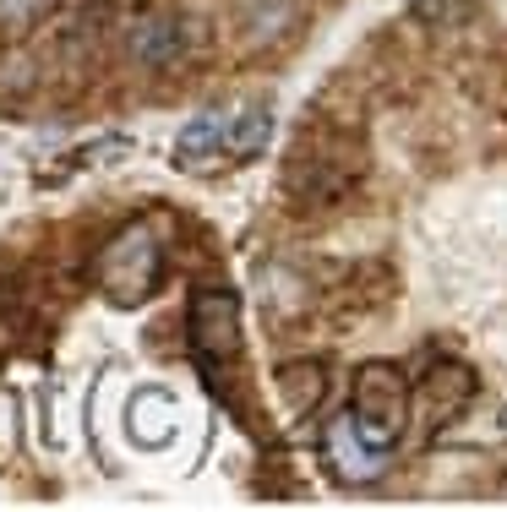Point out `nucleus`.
Listing matches in <instances>:
<instances>
[{"mask_svg":"<svg viewBox=\"0 0 507 512\" xmlns=\"http://www.w3.org/2000/svg\"><path fill=\"white\" fill-rule=\"evenodd\" d=\"M322 463H328V474L338 485H371L382 469H388V453H377V447L360 442V431L349 425V414H333V420L322 425Z\"/></svg>","mask_w":507,"mask_h":512,"instance_id":"obj_5","label":"nucleus"},{"mask_svg":"<svg viewBox=\"0 0 507 512\" xmlns=\"http://www.w3.org/2000/svg\"><path fill=\"white\" fill-rule=\"evenodd\" d=\"M126 431L142 447H164V436H175V404H169L164 387H142L126 404Z\"/></svg>","mask_w":507,"mask_h":512,"instance_id":"obj_10","label":"nucleus"},{"mask_svg":"<svg viewBox=\"0 0 507 512\" xmlns=\"http://www.w3.org/2000/svg\"><path fill=\"white\" fill-rule=\"evenodd\" d=\"M273 387H279V404H284L289 420H306V414L322 404V393H328V365L322 360H289L273 371Z\"/></svg>","mask_w":507,"mask_h":512,"instance_id":"obj_7","label":"nucleus"},{"mask_svg":"<svg viewBox=\"0 0 507 512\" xmlns=\"http://www.w3.org/2000/svg\"><path fill=\"white\" fill-rule=\"evenodd\" d=\"M186 344L197 349L202 371H219L240 355V300L229 289H197L186 311Z\"/></svg>","mask_w":507,"mask_h":512,"instance_id":"obj_3","label":"nucleus"},{"mask_svg":"<svg viewBox=\"0 0 507 512\" xmlns=\"http://www.w3.org/2000/svg\"><path fill=\"white\" fill-rule=\"evenodd\" d=\"M224 137H229V104L191 115L186 126H180V137H175V164H180V169L224 164Z\"/></svg>","mask_w":507,"mask_h":512,"instance_id":"obj_6","label":"nucleus"},{"mask_svg":"<svg viewBox=\"0 0 507 512\" xmlns=\"http://www.w3.org/2000/svg\"><path fill=\"white\" fill-rule=\"evenodd\" d=\"M191 55V28L175 11H153V17H137L126 28V60L142 71H169Z\"/></svg>","mask_w":507,"mask_h":512,"instance_id":"obj_4","label":"nucleus"},{"mask_svg":"<svg viewBox=\"0 0 507 512\" xmlns=\"http://www.w3.org/2000/svg\"><path fill=\"white\" fill-rule=\"evenodd\" d=\"M66 0H0V39H28L33 28L55 17Z\"/></svg>","mask_w":507,"mask_h":512,"instance_id":"obj_12","label":"nucleus"},{"mask_svg":"<svg viewBox=\"0 0 507 512\" xmlns=\"http://www.w3.org/2000/svg\"><path fill=\"white\" fill-rule=\"evenodd\" d=\"M273 137V109L268 104H240L229 109V137H224V164H246L268 148Z\"/></svg>","mask_w":507,"mask_h":512,"instance_id":"obj_11","label":"nucleus"},{"mask_svg":"<svg viewBox=\"0 0 507 512\" xmlns=\"http://www.w3.org/2000/svg\"><path fill=\"white\" fill-rule=\"evenodd\" d=\"M469 393H475V376H469L458 360H442L437 371L426 376V425H431V431L448 425L453 414L469 404Z\"/></svg>","mask_w":507,"mask_h":512,"instance_id":"obj_9","label":"nucleus"},{"mask_svg":"<svg viewBox=\"0 0 507 512\" xmlns=\"http://www.w3.org/2000/svg\"><path fill=\"white\" fill-rule=\"evenodd\" d=\"M235 22H240V39L268 50V44L289 39V28L300 22L295 0H235Z\"/></svg>","mask_w":507,"mask_h":512,"instance_id":"obj_8","label":"nucleus"},{"mask_svg":"<svg viewBox=\"0 0 507 512\" xmlns=\"http://www.w3.org/2000/svg\"><path fill=\"white\" fill-rule=\"evenodd\" d=\"M11 436V393H0V442Z\"/></svg>","mask_w":507,"mask_h":512,"instance_id":"obj_13","label":"nucleus"},{"mask_svg":"<svg viewBox=\"0 0 507 512\" xmlns=\"http://www.w3.org/2000/svg\"><path fill=\"white\" fill-rule=\"evenodd\" d=\"M349 425L360 431V442L377 447V453H398L409 431V414H415V387L398 371L393 360H366L355 371V387H349Z\"/></svg>","mask_w":507,"mask_h":512,"instance_id":"obj_2","label":"nucleus"},{"mask_svg":"<svg viewBox=\"0 0 507 512\" xmlns=\"http://www.w3.org/2000/svg\"><path fill=\"white\" fill-rule=\"evenodd\" d=\"M169 273V240H164V218L142 213L99 251L93 262V284L104 289L110 306H142Z\"/></svg>","mask_w":507,"mask_h":512,"instance_id":"obj_1","label":"nucleus"}]
</instances>
